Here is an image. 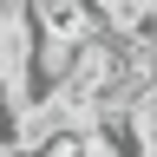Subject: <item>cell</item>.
<instances>
[{
    "instance_id": "cell-1",
    "label": "cell",
    "mask_w": 157,
    "mask_h": 157,
    "mask_svg": "<svg viewBox=\"0 0 157 157\" xmlns=\"http://www.w3.org/2000/svg\"><path fill=\"white\" fill-rule=\"evenodd\" d=\"M20 157H85V131H52L39 144H26Z\"/></svg>"
}]
</instances>
